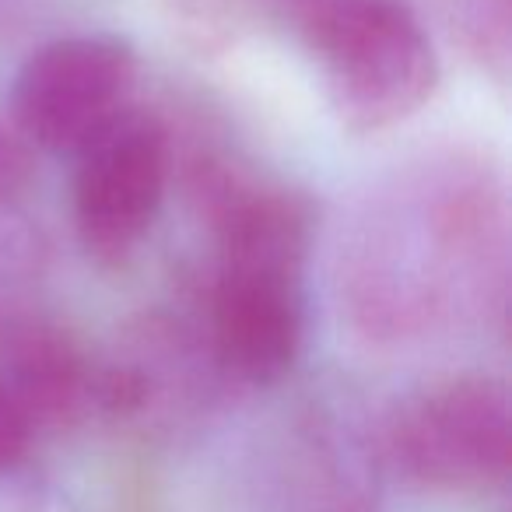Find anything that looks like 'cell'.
Wrapping results in <instances>:
<instances>
[{"label":"cell","instance_id":"cell-3","mask_svg":"<svg viewBox=\"0 0 512 512\" xmlns=\"http://www.w3.org/2000/svg\"><path fill=\"white\" fill-rule=\"evenodd\" d=\"M379 456L425 495L470 498L505 488L512 470L509 386L463 372L404 393L383 421Z\"/></svg>","mask_w":512,"mask_h":512},{"label":"cell","instance_id":"cell-4","mask_svg":"<svg viewBox=\"0 0 512 512\" xmlns=\"http://www.w3.org/2000/svg\"><path fill=\"white\" fill-rule=\"evenodd\" d=\"M74 228L102 267H123L155 228L172 179V130L155 109L127 106L74 151Z\"/></svg>","mask_w":512,"mask_h":512},{"label":"cell","instance_id":"cell-11","mask_svg":"<svg viewBox=\"0 0 512 512\" xmlns=\"http://www.w3.org/2000/svg\"><path fill=\"white\" fill-rule=\"evenodd\" d=\"M36 176V148L18 134V127L0 116V200H15Z\"/></svg>","mask_w":512,"mask_h":512},{"label":"cell","instance_id":"cell-5","mask_svg":"<svg viewBox=\"0 0 512 512\" xmlns=\"http://www.w3.org/2000/svg\"><path fill=\"white\" fill-rule=\"evenodd\" d=\"M141 57L113 32H81L39 46L15 74L11 116L39 151L74 155L113 116L134 106Z\"/></svg>","mask_w":512,"mask_h":512},{"label":"cell","instance_id":"cell-6","mask_svg":"<svg viewBox=\"0 0 512 512\" xmlns=\"http://www.w3.org/2000/svg\"><path fill=\"white\" fill-rule=\"evenodd\" d=\"M306 316L299 267L214 264L200 330L225 386L281 383L306 348Z\"/></svg>","mask_w":512,"mask_h":512},{"label":"cell","instance_id":"cell-7","mask_svg":"<svg viewBox=\"0 0 512 512\" xmlns=\"http://www.w3.org/2000/svg\"><path fill=\"white\" fill-rule=\"evenodd\" d=\"M225 386L204 330L169 313H144L99 355V418L148 425L200 411Z\"/></svg>","mask_w":512,"mask_h":512},{"label":"cell","instance_id":"cell-10","mask_svg":"<svg viewBox=\"0 0 512 512\" xmlns=\"http://www.w3.org/2000/svg\"><path fill=\"white\" fill-rule=\"evenodd\" d=\"M46 267L43 232L15 204L0 200V320L18 313Z\"/></svg>","mask_w":512,"mask_h":512},{"label":"cell","instance_id":"cell-12","mask_svg":"<svg viewBox=\"0 0 512 512\" xmlns=\"http://www.w3.org/2000/svg\"><path fill=\"white\" fill-rule=\"evenodd\" d=\"M32 439H36V432L29 428V421H25L22 411L0 393V474L15 470L18 463L29 456Z\"/></svg>","mask_w":512,"mask_h":512},{"label":"cell","instance_id":"cell-8","mask_svg":"<svg viewBox=\"0 0 512 512\" xmlns=\"http://www.w3.org/2000/svg\"><path fill=\"white\" fill-rule=\"evenodd\" d=\"M0 393L32 432L99 418V355L74 330L25 309L0 320Z\"/></svg>","mask_w":512,"mask_h":512},{"label":"cell","instance_id":"cell-1","mask_svg":"<svg viewBox=\"0 0 512 512\" xmlns=\"http://www.w3.org/2000/svg\"><path fill=\"white\" fill-rule=\"evenodd\" d=\"M505 260L498 176L470 158H432L369 200L341 249V292L372 341H418L488 309L505 313Z\"/></svg>","mask_w":512,"mask_h":512},{"label":"cell","instance_id":"cell-2","mask_svg":"<svg viewBox=\"0 0 512 512\" xmlns=\"http://www.w3.org/2000/svg\"><path fill=\"white\" fill-rule=\"evenodd\" d=\"M256 22L292 36L351 134L418 116L442 81L439 53L407 0H253Z\"/></svg>","mask_w":512,"mask_h":512},{"label":"cell","instance_id":"cell-9","mask_svg":"<svg viewBox=\"0 0 512 512\" xmlns=\"http://www.w3.org/2000/svg\"><path fill=\"white\" fill-rule=\"evenodd\" d=\"M449 22L470 64L505 85L512 74V0H453Z\"/></svg>","mask_w":512,"mask_h":512}]
</instances>
